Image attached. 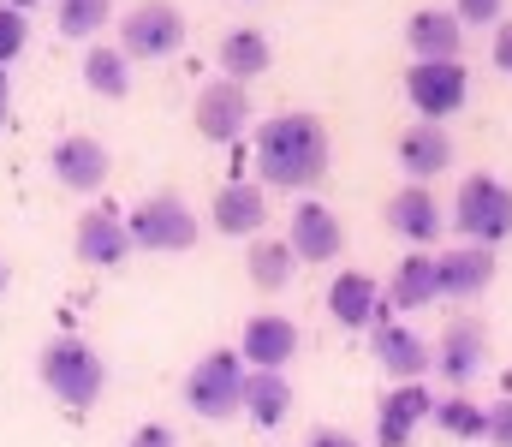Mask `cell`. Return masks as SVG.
<instances>
[{"label": "cell", "instance_id": "cell-12", "mask_svg": "<svg viewBox=\"0 0 512 447\" xmlns=\"http://www.w3.org/2000/svg\"><path fill=\"white\" fill-rule=\"evenodd\" d=\"M292 257L298 263H334L340 251H346V227H340V215L334 209H322V203H298L292 209Z\"/></svg>", "mask_w": 512, "mask_h": 447}, {"label": "cell", "instance_id": "cell-9", "mask_svg": "<svg viewBox=\"0 0 512 447\" xmlns=\"http://www.w3.org/2000/svg\"><path fill=\"white\" fill-rule=\"evenodd\" d=\"M251 126V90L233 84V78H215L197 90V132L209 144H233L239 132Z\"/></svg>", "mask_w": 512, "mask_h": 447}, {"label": "cell", "instance_id": "cell-24", "mask_svg": "<svg viewBox=\"0 0 512 447\" xmlns=\"http://www.w3.org/2000/svg\"><path fill=\"white\" fill-rule=\"evenodd\" d=\"M441 287H435V257H423V251H411L399 269H393V281H387V304L393 310H423V304H435Z\"/></svg>", "mask_w": 512, "mask_h": 447}, {"label": "cell", "instance_id": "cell-36", "mask_svg": "<svg viewBox=\"0 0 512 447\" xmlns=\"http://www.w3.org/2000/svg\"><path fill=\"white\" fill-rule=\"evenodd\" d=\"M0 6H12V12H30V6H36V0H0Z\"/></svg>", "mask_w": 512, "mask_h": 447}, {"label": "cell", "instance_id": "cell-17", "mask_svg": "<svg viewBox=\"0 0 512 447\" xmlns=\"http://www.w3.org/2000/svg\"><path fill=\"white\" fill-rule=\"evenodd\" d=\"M382 215H387V227H393L405 245H429V239L441 233V203H435L429 185H405V191H393Z\"/></svg>", "mask_w": 512, "mask_h": 447}, {"label": "cell", "instance_id": "cell-7", "mask_svg": "<svg viewBox=\"0 0 512 447\" xmlns=\"http://www.w3.org/2000/svg\"><path fill=\"white\" fill-rule=\"evenodd\" d=\"M405 96H411V108H417L429 126H441V120L459 114L465 96H471L465 60H417V66L405 72Z\"/></svg>", "mask_w": 512, "mask_h": 447}, {"label": "cell", "instance_id": "cell-22", "mask_svg": "<svg viewBox=\"0 0 512 447\" xmlns=\"http://www.w3.org/2000/svg\"><path fill=\"white\" fill-rule=\"evenodd\" d=\"M268 66H274V42H268V30L239 24V30H227V36H221V72H227L233 84L262 78Z\"/></svg>", "mask_w": 512, "mask_h": 447}, {"label": "cell", "instance_id": "cell-21", "mask_svg": "<svg viewBox=\"0 0 512 447\" xmlns=\"http://www.w3.org/2000/svg\"><path fill=\"white\" fill-rule=\"evenodd\" d=\"M328 310H334L340 328H376V316H382V287H376L364 269L334 275V287H328Z\"/></svg>", "mask_w": 512, "mask_h": 447}, {"label": "cell", "instance_id": "cell-27", "mask_svg": "<svg viewBox=\"0 0 512 447\" xmlns=\"http://www.w3.org/2000/svg\"><path fill=\"white\" fill-rule=\"evenodd\" d=\"M429 424H435L441 436H453V442H483V430H489V412H483L477 400H465V394H453V400H435V412H429Z\"/></svg>", "mask_w": 512, "mask_h": 447}, {"label": "cell", "instance_id": "cell-37", "mask_svg": "<svg viewBox=\"0 0 512 447\" xmlns=\"http://www.w3.org/2000/svg\"><path fill=\"white\" fill-rule=\"evenodd\" d=\"M6 281H12V275H6V263H0V293H6Z\"/></svg>", "mask_w": 512, "mask_h": 447}, {"label": "cell", "instance_id": "cell-28", "mask_svg": "<svg viewBox=\"0 0 512 447\" xmlns=\"http://www.w3.org/2000/svg\"><path fill=\"white\" fill-rule=\"evenodd\" d=\"M114 18V0H60L54 6V24H60V36H96L102 24Z\"/></svg>", "mask_w": 512, "mask_h": 447}, {"label": "cell", "instance_id": "cell-19", "mask_svg": "<svg viewBox=\"0 0 512 447\" xmlns=\"http://www.w3.org/2000/svg\"><path fill=\"white\" fill-rule=\"evenodd\" d=\"M429 412H435V400H429V388L423 382H399L393 394L382 400V424H376V442L382 447H405L417 436V424H429Z\"/></svg>", "mask_w": 512, "mask_h": 447}, {"label": "cell", "instance_id": "cell-25", "mask_svg": "<svg viewBox=\"0 0 512 447\" xmlns=\"http://www.w3.org/2000/svg\"><path fill=\"white\" fill-rule=\"evenodd\" d=\"M245 269H251V287H262V293H280V287H292L298 257H292V245H286V239H251Z\"/></svg>", "mask_w": 512, "mask_h": 447}, {"label": "cell", "instance_id": "cell-3", "mask_svg": "<svg viewBox=\"0 0 512 447\" xmlns=\"http://www.w3.org/2000/svg\"><path fill=\"white\" fill-rule=\"evenodd\" d=\"M245 358L233 352V346H215V352H203L197 358V370L185 376V406L197 412V418H209V424H227V418H239L245 412Z\"/></svg>", "mask_w": 512, "mask_h": 447}, {"label": "cell", "instance_id": "cell-23", "mask_svg": "<svg viewBox=\"0 0 512 447\" xmlns=\"http://www.w3.org/2000/svg\"><path fill=\"white\" fill-rule=\"evenodd\" d=\"M286 412H292V382H286V370H251V376H245V418L262 424V430H274V424H286Z\"/></svg>", "mask_w": 512, "mask_h": 447}, {"label": "cell", "instance_id": "cell-10", "mask_svg": "<svg viewBox=\"0 0 512 447\" xmlns=\"http://www.w3.org/2000/svg\"><path fill=\"white\" fill-rule=\"evenodd\" d=\"M435 287L441 298H483L495 287V251L489 245H453V251H441L435 257Z\"/></svg>", "mask_w": 512, "mask_h": 447}, {"label": "cell", "instance_id": "cell-34", "mask_svg": "<svg viewBox=\"0 0 512 447\" xmlns=\"http://www.w3.org/2000/svg\"><path fill=\"white\" fill-rule=\"evenodd\" d=\"M495 66H501V72H512V18L501 24V36H495Z\"/></svg>", "mask_w": 512, "mask_h": 447}, {"label": "cell", "instance_id": "cell-32", "mask_svg": "<svg viewBox=\"0 0 512 447\" xmlns=\"http://www.w3.org/2000/svg\"><path fill=\"white\" fill-rule=\"evenodd\" d=\"M304 447H358V436H346V430H334V424H322V430H310Z\"/></svg>", "mask_w": 512, "mask_h": 447}, {"label": "cell", "instance_id": "cell-4", "mask_svg": "<svg viewBox=\"0 0 512 447\" xmlns=\"http://www.w3.org/2000/svg\"><path fill=\"white\" fill-rule=\"evenodd\" d=\"M453 227L465 233V245H501L512 239V185H501L495 173H471L453 197Z\"/></svg>", "mask_w": 512, "mask_h": 447}, {"label": "cell", "instance_id": "cell-35", "mask_svg": "<svg viewBox=\"0 0 512 447\" xmlns=\"http://www.w3.org/2000/svg\"><path fill=\"white\" fill-rule=\"evenodd\" d=\"M6 114H12V84H6V66H0V126H6Z\"/></svg>", "mask_w": 512, "mask_h": 447}, {"label": "cell", "instance_id": "cell-30", "mask_svg": "<svg viewBox=\"0 0 512 447\" xmlns=\"http://www.w3.org/2000/svg\"><path fill=\"white\" fill-rule=\"evenodd\" d=\"M459 24H501V0H453Z\"/></svg>", "mask_w": 512, "mask_h": 447}, {"label": "cell", "instance_id": "cell-8", "mask_svg": "<svg viewBox=\"0 0 512 447\" xmlns=\"http://www.w3.org/2000/svg\"><path fill=\"white\" fill-rule=\"evenodd\" d=\"M370 346H376V364H382L393 382H423L435 370V346L411 322H376L370 328Z\"/></svg>", "mask_w": 512, "mask_h": 447}, {"label": "cell", "instance_id": "cell-15", "mask_svg": "<svg viewBox=\"0 0 512 447\" xmlns=\"http://www.w3.org/2000/svg\"><path fill=\"white\" fill-rule=\"evenodd\" d=\"M48 167H54V179L60 185H72V191H96L102 179H108V144L102 138H84V132H72V138H60L54 155H48Z\"/></svg>", "mask_w": 512, "mask_h": 447}, {"label": "cell", "instance_id": "cell-18", "mask_svg": "<svg viewBox=\"0 0 512 447\" xmlns=\"http://www.w3.org/2000/svg\"><path fill=\"white\" fill-rule=\"evenodd\" d=\"M393 155H399V167L423 185V179H435V173H447V167H453V138H447L441 126L417 120V126H405V132H399Z\"/></svg>", "mask_w": 512, "mask_h": 447}, {"label": "cell", "instance_id": "cell-31", "mask_svg": "<svg viewBox=\"0 0 512 447\" xmlns=\"http://www.w3.org/2000/svg\"><path fill=\"white\" fill-rule=\"evenodd\" d=\"M483 442H495V447H512V400H501V406L489 412V430H483Z\"/></svg>", "mask_w": 512, "mask_h": 447}, {"label": "cell", "instance_id": "cell-11", "mask_svg": "<svg viewBox=\"0 0 512 447\" xmlns=\"http://www.w3.org/2000/svg\"><path fill=\"white\" fill-rule=\"evenodd\" d=\"M292 352H298V322H292V316L262 310V316L245 322V340H239L245 370H286V364H292Z\"/></svg>", "mask_w": 512, "mask_h": 447}, {"label": "cell", "instance_id": "cell-6", "mask_svg": "<svg viewBox=\"0 0 512 447\" xmlns=\"http://www.w3.org/2000/svg\"><path fill=\"white\" fill-rule=\"evenodd\" d=\"M173 48H185V12L173 0L131 6L126 24H120V54L126 60H167Z\"/></svg>", "mask_w": 512, "mask_h": 447}, {"label": "cell", "instance_id": "cell-16", "mask_svg": "<svg viewBox=\"0 0 512 447\" xmlns=\"http://www.w3.org/2000/svg\"><path fill=\"white\" fill-rule=\"evenodd\" d=\"M215 227L227 233V239H262V221H268V197H262V185L251 179H233V185H221L215 191Z\"/></svg>", "mask_w": 512, "mask_h": 447}, {"label": "cell", "instance_id": "cell-14", "mask_svg": "<svg viewBox=\"0 0 512 447\" xmlns=\"http://www.w3.org/2000/svg\"><path fill=\"white\" fill-rule=\"evenodd\" d=\"M72 251H78V263H90V269H114V263H126V251H131L126 215H114V209H90V215H78Z\"/></svg>", "mask_w": 512, "mask_h": 447}, {"label": "cell", "instance_id": "cell-26", "mask_svg": "<svg viewBox=\"0 0 512 447\" xmlns=\"http://www.w3.org/2000/svg\"><path fill=\"white\" fill-rule=\"evenodd\" d=\"M84 84L96 90V96H108V102H126V90H131V60L120 54V42L108 48H90L84 54Z\"/></svg>", "mask_w": 512, "mask_h": 447}, {"label": "cell", "instance_id": "cell-13", "mask_svg": "<svg viewBox=\"0 0 512 447\" xmlns=\"http://www.w3.org/2000/svg\"><path fill=\"white\" fill-rule=\"evenodd\" d=\"M483 364H489V334H483V322H471V316L447 322V328H441V346H435V370L465 388L471 376H483Z\"/></svg>", "mask_w": 512, "mask_h": 447}, {"label": "cell", "instance_id": "cell-33", "mask_svg": "<svg viewBox=\"0 0 512 447\" xmlns=\"http://www.w3.org/2000/svg\"><path fill=\"white\" fill-rule=\"evenodd\" d=\"M126 447H173V430H167V424H143Z\"/></svg>", "mask_w": 512, "mask_h": 447}, {"label": "cell", "instance_id": "cell-29", "mask_svg": "<svg viewBox=\"0 0 512 447\" xmlns=\"http://www.w3.org/2000/svg\"><path fill=\"white\" fill-rule=\"evenodd\" d=\"M24 48H30V12L0 6V66H6V60H18Z\"/></svg>", "mask_w": 512, "mask_h": 447}, {"label": "cell", "instance_id": "cell-2", "mask_svg": "<svg viewBox=\"0 0 512 447\" xmlns=\"http://www.w3.org/2000/svg\"><path fill=\"white\" fill-rule=\"evenodd\" d=\"M36 376H42V388H48L60 406H72V412H90V406L102 400V388H108L102 352H96L90 340H78V334H54V340L42 346V358H36Z\"/></svg>", "mask_w": 512, "mask_h": 447}, {"label": "cell", "instance_id": "cell-1", "mask_svg": "<svg viewBox=\"0 0 512 447\" xmlns=\"http://www.w3.org/2000/svg\"><path fill=\"white\" fill-rule=\"evenodd\" d=\"M328 126L316 114H274L256 132V173L280 191H304L328 173Z\"/></svg>", "mask_w": 512, "mask_h": 447}, {"label": "cell", "instance_id": "cell-20", "mask_svg": "<svg viewBox=\"0 0 512 447\" xmlns=\"http://www.w3.org/2000/svg\"><path fill=\"white\" fill-rule=\"evenodd\" d=\"M459 30H465V24H459L447 6H423V12H411L405 42H411L417 60H459V54H465V36H459Z\"/></svg>", "mask_w": 512, "mask_h": 447}, {"label": "cell", "instance_id": "cell-5", "mask_svg": "<svg viewBox=\"0 0 512 447\" xmlns=\"http://www.w3.org/2000/svg\"><path fill=\"white\" fill-rule=\"evenodd\" d=\"M197 215L179 191H149L137 209L126 215V239L131 251H191L197 245Z\"/></svg>", "mask_w": 512, "mask_h": 447}]
</instances>
